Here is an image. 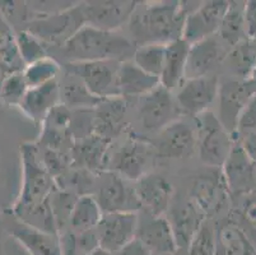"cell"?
Listing matches in <instances>:
<instances>
[{"label":"cell","instance_id":"1f68e13d","mask_svg":"<svg viewBox=\"0 0 256 255\" xmlns=\"http://www.w3.org/2000/svg\"><path fill=\"white\" fill-rule=\"evenodd\" d=\"M245 4L240 2H230L227 12L223 17L220 35L228 45L236 46L242 42L246 35Z\"/></svg>","mask_w":256,"mask_h":255},{"label":"cell","instance_id":"9a60e30c","mask_svg":"<svg viewBox=\"0 0 256 255\" xmlns=\"http://www.w3.org/2000/svg\"><path fill=\"white\" fill-rule=\"evenodd\" d=\"M256 81H228L220 86V120L226 129L236 133L240 115L256 93Z\"/></svg>","mask_w":256,"mask_h":255},{"label":"cell","instance_id":"60d3db41","mask_svg":"<svg viewBox=\"0 0 256 255\" xmlns=\"http://www.w3.org/2000/svg\"><path fill=\"white\" fill-rule=\"evenodd\" d=\"M188 255H216V230L204 221L188 249Z\"/></svg>","mask_w":256,"mask_h":255},{"label":"cell","instance_id":"ac0fdd59","mask_svg":"<svg viewBox=\"0 0 256 255\" xmlns=\"http://www.w3.org/2000/svg\"><path fill=\"white\" fill-rule=\"evenodd\" d=\"M138 213H104L97 224L100 247L115 252L136 238Z\"/></svg>","mask_w":256,"mask_h":255},{"label":"cell","instance_id":"e0dca14e","mask_svg":"<svg viewBox=\"0 0 256 255\" xmlns=\"http://www.w3.org/2000/svg\"><path fill=\"white\" fill-rule=\"evenodd\" d=\"M228 190L222 171L218 174L202 175L196 177L190 189V202L204 214L212 217L220 213L227 205Z\"/></svg>","mask_w":256,"mask_h":255},{"label":"cell","instance_id":"6da1fadb","mask_svg":"<svg viewBox=\"0 0 256 255\" xmlns=\"http://www.w3.org/2000/svg\"><path fill=\"white\" fill-rule=\"evenodd\" d=\"M22 188L12 212L23 224L58 233L50 209V196L56 189L55 179L44 167L36 143L20 146Z\"/></svg>","mask_w":256,"mask_h":255},{"label":"cell","instance_id":"d6986e66","mask_svg":"<svg viewBox=\"0 0 256 255\" xmlns=\"http://www.w3.org/2000/svg\"><path fill=\"white\" fill-rule=\"evenodd\" d=\"M220 171L230 194L242 195L256 189V163L241 143L234 144Z\"/></svg>","mask_w":256,"mask_h":255},{"label":"cell","instance_id":"74e56055","mask_svg":"<svg viewBox=\"0 0 256 255\" xmlns=\"http://www.w3.org/2000/svg\"><path fill=\"white\" fill-rule=\"evenodd\" d=\"M16 44L26 65L45 59L48 56L45 44L26 30L18 32L16 36Z\"/></svg>","mask_w":256,"mask_h":255},{"label":"cell","instance_id":"4fadbf2b","mask_svg":"<svg viewBox=\"0 0 256 255\" xmlns=\"http://www.w3.org/2000/svg\"><path fill=\"white\" fill-rule=\"evenodd\" d=\"M220 91L218 77H200L194 79H185L176 95V102L182 114L190 116L202 115L208 111Z\"/></svg>","mask_w":256,"mask_h":255},{"label":"cell","instance_id":"7bdbcfd3","mask_svg":"<svg viewBox=\"0 0 256 255\" xmlns=\"http://www.w3.org/2000/svg\"><path fill=\"white\" fill-rule=\"evenodd\" d=\"M98 247L96 228L84 232H74V255H90Z\"/></svg>","mask_w":256,"mask_h":255},{"label":"cell","instance_id":"681fc988","mask_svg":"<svg viewBox=\"0 0 256 255\" xmlns=\"http://www.w3.org/2000/svg\"><path fill=\"white\" fill-rule=\"evenodd\" d=\"M244 216H245L248 226L256 232V200H251V202L246 204L245 210H244Z\"/></svg>","mask_w":256,"mask_h":255},{"label":"cell","instance_id":"44dd1931","mask_svg":"<svg viewBox=\"0 0 256 255\" xmlns=\"http://www.w3.org/2000/svg\"><path fill=\"white\" fill-rule=\"evenodd\" d=\"M126 100L121 96L104 98L94 109V134L112 142L126 126Z\"/></svg>","mask_w":256,"mask_h":255},{"label":"cell","instance_id":"4316f807","mask_svg":"<svg viewBox=\"0 0 256 255\" xmlns=\"http://www.w3.org/2000/svg\"><path fill=\"white\" fill-rule=\"evenodd\" d=\"M121 97H143L160 86V78L146 73L132 60L121 62L118 76Z\"/></svg>","mask_w":256,"mask_h":255},{"label":"cell","instance_id":"b9f144b4","mask_svg":"<svg viewBox=\"0 0 256 255\" xmlns=\"http://www.w3.org/2000/svg\"><path fill=\"white\" fill-rule=\"evenodd\" d=\"M24 68L26 64L22 60L16 42L0 48V83L12 74L23 72Z\"/></svg>","mask_w":256,"mask_h":255},{"label":"cell","instance_id":"ee69618b","mask_svg":"<svg viewBox=\"0 0 256 255\" xmlns=\"http://www.w3.org/2000/svg\"><path fill=\"white\" fill-rule=\"evenodd\" d=\"M254 132H256V93L241 112L236 128L237 134H242L244 137Z\"/></svg>","mask_w":256,"mask_h":255},{"label":"cell","instance_id":"9c48e42d","mask_svg":"<svg viewBox=\"0 0 256 255\" xmlns=\"http://www.w3.org/2000/svg\"><path fill=\"white\" fill-rule=\"evenodd\" d=\"M228 4L230 2L220 0L199 3L186 17L182 39L192 45L195 42L216 36L220 31Z\"/></svg>","mask_w":256,"mask_h":255},{"label":"cell","instance_id":"4dcf8cb0","mask_svg":"<svg viewBox=\"0 0 256 255\" xmlns=\"http://www.w3.org/2000/svg\"><path fill=\"white\" fill-rule=\"evenodd\" d=\"M104 212L93 195H82L76 199L72 212L69 230L73 232H84L93 230L101 221Z\"/></svg>","mask_w":256,"mask_h":255},{"label":"cell","instance_id":"5b68a950","mask_svg":"<svg viewBox=\"0 0 256 255\" xmlns=\"http://www.w3.org/2000/svg\"><path fill=\"white\" fill-rule=\"evenodd\" d=\"M196 147L200 161L213 168H222L234 147L231 133L213 112L196 116Z\"/></svg>","mask_w":256,"mask_h":255},{"label":"cell","instance_id":"277c9868","mask_svg":"<svg viewBox=\"0 0 256 255\" xmlns=\"http://www.w3.org/2000/svg\"><path fill=\"white\" fill-rule=\"evenodd\" d=\"M87 26L82 3L48 16H37L27 22L26 31L44 42L45 45L64 46L74 35Z\"/></svg>","mask_w":256,"mask_h":255},{"label":"cell","instance_id":"d6a6232c","mask_svg":"<svg viewBox=\"0 0 256 255\" xmlns=\"http://www.w3.org/2000/svg\"><path fill=\"white\" fill-rule=\"evenodd\" d=\"M97 174L88 171L86 168L70 167L58 179H55L56 188L60 190L69 191L76 196L93 195L96 186Z\"/></svg>","mask_w":256,"mask_h":255},{"label":"cell","instance_id":"7402d4cb","mask_svg":"<svg viewBox=\"0 0 256 255\" xmlns=\"http://www.w3.org/2000/svg\"><path fill=\"white\" fill-rule=\"evenodd\" d=\"M170 209L168 216L166 217L171 224L178 247L180 250H188L206 221V217L190 200L178 203Z\"/></svg>","mask_w":256,"mask_h":255},{"label":"cell","instance_id":"c3c4849f","mask_svg":"<svg viewBox=\"0 0 256 255\" xmlns=\"http://www.w3.org/2000/svg\"><path fill=\"white\" fill-rule=\"evenodd\" d=\"M241 146L244 147L246 153L248 154V157L256 163V132L246 134L242 138Z\"/></svg>","mask_w":256,"mask_h":255},{"label":"cell","instance_id":"e575fe53","mask_svg":"<svg viewBox=\"0 0 256 255\" xmlns=\"http://www.w3.org/2000/svg\"><path fill=\"white\" fill-rule=\"evenodd\" d=\"M79 196H76V194L60 190L58 188L51 194L50 209L59 235L69 230L72 212H73V208Z\"/></svg>","mask_w":256,"mask_h":255},{"label":"cell","instance_id":"8992f818","mask_svg":"<svg viewBox=\"0 0 256 255\" xmlns=\"http://www.w3.org/2000/svg\"><path fill=\"white\" fill-rule=\"evenodd\" d=\"M93 196L104 213H138L142 209L134 182L108 170L97 174Z\"/></svg>","mask_w":256,"mask_h":255},{"label":"cell","instance_id":"ab89813d","mask_svg":"<svg viewBox=\"0 0 256 255\" xmlns=\"http://www.w3.org/2000/svg\"><path fill=\"white\" fill-rule=\"evenodd\" d=\"M36 146L38 148L40 160L42 162L44 167L48 170V172L54 179H58L59 176H62L72 166V157L69 153H62V152L59 151L42 148L37 143Z\"/></svg>","mask_w":256,"mask_h":255},{"label":"cell","instance_id":"3957f363","mask_svg":"<svg viewBox=\"0 0 256 255\" xmlns=\"http://www.w3.org/2000/svg\"><path fill=\"white\" fill-rule=\"evenodd\" d=\"M60 49L68 63L98 60L126 62L128 58L134 56L136 44L118 32L102 31L84 26Z\"/></svg>","mask_w":256,"mask_h":255},{"label":"cell","instance_id":"52a82bcc","mask_svg":"<svg viewBox=\"0 0 256 255\" xmlns=\"http://www.w3.org/2000/svg\"><path fill=\"white\" fill-rule=\"evenodd\" d=\"M121 62L98 60V62L65 63L62 72L82 79L88 90L100 98L120 96L118 84V68Z\"/></svg>","mask_w":256,"mask_h":255},{"label":"cell","instance_id":"ba28073f","mask_svg":"<svg viewBox=\"0 0 256 255\" xmlns=\"http://www.w3.org/2000/svg\"><path fill=\"white\" fill-rule=\"evenodd\" d=\"M138 112L143 129L150 133L160 132L181 114L176 98L162 86L140 97Z\"/></svg>","mask_w":256,"mask_h":255},{"label":"cell","instance_id":"f1b7e54d","mask_svg":"<svg viewBox=\"0 0 256 255\" xmlns=\"http://www.w3.org/2000/svg\"><path fill=\"white\" fill-rule=\"evenodd\" d=\"M62 78H59L60 104L70 109L72 111L94 110L104 100L93 95L82 79L76 76L62 72Z\"/></svg>","mask_w":256,"mask_h":255},{"label":"cell","instance_id":"7dc6e473","mask_svg":"<svg viewBox=\"0 0 256 255\" xmlns=\"http://www.w3.org/2000/svg\"><path fill=\"white\" fill-rule=\"evenodd\" d=\"M13 42H16V36L13 34V30L6 22V20L0 16V48L10 45Z\"/></svg>","mask_w":256,"mask_h":255},{"label":"cell","instance_id":"d4e9b609","mask_svg":"<svg viewBox=\"0 0 256 255\" xmlns=\"http://www.w3.org/2000/svg\"><path fill=\"white\" fill-rule=\"evenodd\" d=\"M58 104H60L59 78L28 88L20 107L30 119L41 124Z\"/></svg>","mask_w":256,"mask_h":255},{"label":"cell","instance_id":"83f0119b","mask_svg":"<svg viewBox=\"0 0 256 255\" xmlns=\"http://www.w3.org/2000/svg\"><path fill=\"white\" fill-rule=\"evenodd\" d=\"M9 232L30 255H62L60 238L56 233L46 232L23 223L12 228Z\"/></svg>","mask_w":256,"mask_h":255},{"label":"cell","instance_id":"d590c367","mask_svg":"<svg viewBox=\"0 0 256 255\" xmlns=\"http://www.w3.org/2000/svg\"><path fill=\"white\" fill-rule=\"evenodd\" d=\"M60 72H62V67L58 64L56 60L48 56L45 59L26 65L23 76H24L26 83L28 88H32L54 81V79H58Z\"/></svg>","mask_w":256,"mask_h":255},{"label":"cell","instance_id":"8fae6325","mask_svg":"<svg viewBox=\"0 0 256 255\" xmlns=\"http://www.w3.org/2000/svg\"><path fill=\"white\" fill-rule=\"evenodd\" d=\"M87 26L102 31L116 32L129 23L140 3L134 0L115 2H82Z\"/></svg>","mask_w":256,"mask_h":255},{"label":"cell","instance_id":"f35d334b","mask_svg":"<svg viewBox=\"0 0 256 255\" xmlns=\"http://www.w3.org/2000/svg\"><path fill=\"white\" fill-rule=\"evenodd\" d=\"M27 91H28V86L26 83L23 72H18V73L6 77L0 83V100L8 106L20 107Z\"/></svg>","mask_w":256,"mask_h":255},{"label":"cell","instance_id":"30bf717a","mask_svg":"<svg viewBox=\"0 0 256 255\" xmlns=\"http://www.w3.org/2000/svg\"><path fill=\"white\" fill-rule=\"evenodd\" d=\"M150 144L157 157L168 160L188 158L196 148V134L190 124L178 119L158 132Z\"/></svg>","mask_w":256,"mask_h":255},{"label":"cell","instance_id":"603a6c76","mask_svg":"<svg viewBox=\"0 0 256 255\" xmlns=\"http://www.w3.org/2000/svg\"><path fill=\"white\" fill-rule=\"evenodd\" d=\"M112 142L97 134H92L80 140H76L72 149V166L86 168L93 174L107 170L108 158L107 151Z\"/></svg>","mask_w":256,"mask_h":255},{"label":"cell","instance_id":"ffe728a7","mask_svg":"<svg viewBox=\"0 0 256 255\" xmlns=\"http://www.w3.org/2000/svg\"><path fill=\"white\" fill-rule=\"evenodd\" d=\"M142 210L152 216H164L171 208L174 186L166 177L158 174H146L134 182Z\"/></svg>","mask_w":256,"mask_h":255},{"label":"cell","instance_id":"5bb4252c","mask_svg":"<svg viewBox=\"0 0 256 255\" xmlns=\"http://www.w3.org/2000/svg\"><path fill=\"white\" fill-rule=\"evenodd\" d=\"M152 144L140 139H130L114 153L112 160L108 161L107 170L121 177L136 182L144 176L152 156Z\"/></svg>","mask_w":256,"mask_h":255},{"label":"cell","instance_id":"8d00e7d4","mask_svg":"<svg viewBox=\"0 0 256 255\" xmlns=\"http://www.w3.org/2000/svg\"><path fill=\"white\" fill-rule=\"evenodd\" d=\"M237 48L228 55L230 68L242 78L252 76L256 65V42L250 41L240 42Z\"/></svg>","mask_w":256,"mask_h":255},{"label":"cell","instance_id":"f546056e","mask_svg":"<svg viewBox=\"0 0 256 255\" xmlns=\"http://www.w3.org/2000/svg\"><path fill=\"white\" fill-rule=\"evenodd\" d=\"M245 230L234 221H224L216 230V255H254Z\"/></svg>","mask_w":256,"mask_h":255},{"label":"cell","instance_id":"484cf974","mask_svg":"<svg viewBox=\"0 0 256 255\" xmlns=\"http://www.w3.org/2000/svg\"><path fill=\"white\" fill-rule=\"evenodd\" d=\"M190 44L184 39L166 44L164 70L160 77V86L172 92L185 81V69Z\"/></svg>","mask_w":256,"mask_h":255},{"label":"cell","instance_id":"f907efd6","mask_svg":"<svg viewBox=\"0 0 256 255\" xmlns=\"http://www.w3.org/2000/svg\"><path fill=\"white\" fill-rule=\"evenodd\" d=\"M90 255H112V254H111V252H108V251H106V250H104L102 247H98V249L94 250V251H93L92 254H90Z\"/></svg>","mask_w":256,"mask_h":255},{"label":"cell","instance_id":"836d02e7","mask_svg":"<svg viewBox=\"0 0 256 255\" xmlns=\"http://www.w3.org/2000/svg\"><path fill=\"white\" fill-rule=\"evenodd\" d=\"M164 53H166L164 44L138 45L134 56H132V62L146 73L160 78L162 70H164Z\"/></svg>","mask_w":256,"mask_h":255},{"label":"cell","instance_id":"7a4b0ae2","mask_svg":"<svg viewBox=\"0 0 256 255\" xmlns=\"http://www.w3.org/2000/svg\"><path fill=\"white\" fill-rule=\"evenodd\" d=\"M188 11L181 2H156L136 8L130 20L132 41L144 44H168L182 39Z\"/></svg>","mask_w":256,"mask_h":255},{"label":"cell","instance_id":"7c38bea8","mask_svg":"<svg viewBox=\"0 0 256 255\" xmlns=\"http://www.w3.org/2000/svg\"><path fill=\"white\" fill-rule=\"evenodd\" d=\"M72 118L73 111L58 104L41 123V133L36 143L42 148L70 154L76 143L72 133Z\"/></svg>","mask_w":256,"mask_h":255},{"label":"cell","instance_id":"f6af8a7d","mask_svg":"<svg viewBox=\"0 0 256 255\" xmlns=\"http://www.w3.org/2000/svg\"><path fill=\"white\" fill-rule=\"evenodd\" d=\"M246 35L256 42V2H248L245 4Z\"/></svg>","mask_w":256,"mask_h":255},{"label":"cell","instance_id":"cb8c5ba5","mask_svg":"<svg viewBox=\"0 0 256 255\" xmlns=\"http://www.w3.org/2000/svg\"><path fill=\"white\" fill-rule=\"evenodd\" d=\"M222 60L220 44L216 37L202 40L190 45L186 62L185 79L212 76Z\"/></svg>","mask_w":256,"mask_h":255},{"label":"cell","instance_id":"bcb514c9","mask_svg":"<svg viewBox=\"0 0 256 255\" xmlns=\"http://www.w3.org/2000/svg\"><path fill=\"white\" fill-rule=\"evenodd\" d=\"M112 255H153L150 250L146 249L138 238H134L128 242L125 246L121 247L118 251L112 252Z\"/></svg>","mask_w":256,"mask_h":255},{"label":"cell","instance_id":"816d5d0a","mask_svg":"<svg viewBox=\"0 0 256 255\" xmlns=\"http://www.w3.org/2000/svg\"><path fill=\"white\" fill-rule=\"evenodd\" d=\"M167 255H188V250H180V249H178V251L174 252V254H167Z\"/></svg>","mask_w":256,"mask_h":255},{"label":"cell","instance_id":"2e32d148","mask_svg":"<svg viewBox=\"0 0 256 255\" xmlns=\"http://www.w3.org/2000/svg\"><path fill=\"white\" fill-rule=\"evenodd\" d=\"M142 210V209H140ZM138 212V228L136 238L153 255L174 254L178 250L171 224L166 216H152L142 210Z\"/></svg>","mask_w":256,"mask_h":255}]
</instances>
